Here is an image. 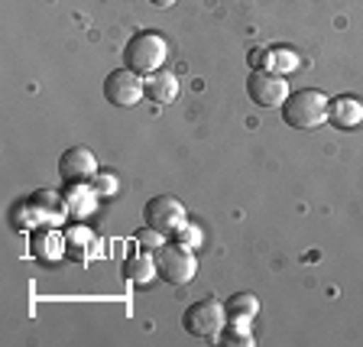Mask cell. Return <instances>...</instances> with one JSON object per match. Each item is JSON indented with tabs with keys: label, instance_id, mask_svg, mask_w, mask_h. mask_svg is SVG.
Wrapping results in <instances>:
<instances>
[{
	"label": "cell",
	"instance_id": "3",
	"mask_svg": "<svg viewBox=\"0 0 363 347\" xmlns=\"http://www.w3.org/2000/svg\"><path fill=\"white\" fill-rule=\"evenodd\" d=\"M152 257H156V276L162 282H169V286H185V282L195 280L198 260L189 243H182V241L162 243V247L152 250Z\"/></svg>",
	"mask_w": 363,
	"mask_h": 347
},
{
	"label": "cell",
	"instance_id": "10",
	"mask_svg": "<svg viewBox=\"0 0 363 347\" xmlns=\"http://www.w3.org/2000/svg\"><path fill=\"white\" fill-rule=\"evenodd\" d=\"M123 272V280L133 282V286H146V282L156 280V257H152L150 250H130L127 260H123L121 266Z\"/></svg>",
	"mask_w": 363,
	"mask_h": 347
},
{
	"label": "cell",
	"instance_id": "5",
	"mask_svg": "<svg viewBox=\"0 0 363 347\" xmlns=\"http://www.w3.org/2000/svg\"><path fill=\"white\" fill-rule=\"evenodd\" d=\"M104 98L113 107H136L140 98H146V78L136 75L133 68H113L104 78Z\"/></svg>",
	"mask_w": 363,
	"mask_h": 347
},
{
	"label": "cell",
	"instance_id": "15",
	"mask_svg": "<svg viewBox=\"0 0 363 347\" xmlns=\"http://www.w3.org/2000/svg\"><path fill=\"white\" fill-rule=\"evenodd\" d=\"M220 344H227V347H230V344H243V347H253V344H257V341L250 338V334H237V328H234V331L227 334V338H220Z\"/></svg>",
	"mask_w": 363,
	"mask_h": 347
},
{
	"label": "cell",
	"instance_id": "12",
	"mask_svg": "<svg viewBox=\"0 0 363 347\" xmlns=\"http://www.w3.org/2000/svg\"><path fill=\"white\" fill-rule=\"evenodd\" d=\"M224 309H227V318H234V321H250V318H257V312H259V299L253 292H234L224 302Z\"/></svg>",
	"mask_w": 363,
	"mask_h": 347
},
{
	"label": "cell",
	"instance_id": "4",
	"mask_svg": "<svg viewBox=\"0 0 363 347\" xmlns=\"http://www.w3.org/2000/svg\"><path fill=\"white\" fill-rule=\"evenodd\" d=\"M224 325H227V309L218 299H198V302H191L189 309H185V315H182V328L198 341L220 338Z\"/></svg>",
	"mask_w": 363,
	"mask_h": 347
},
{
	"label": "cell",
	"instance_id": "16",
	"mask_svg": "<svg viewBox=\"0 0 363 347\" xmlns=\"http://www.w3.org/2000/svg\"><path fill=\"white\" fill-rule=\"evenodd\" d=\"M150 4H152V7H159V10H166V7H172L175 0H150Z\"/></svg>",
	"mask_w": 363,
	"mask_h": 347
},
{
	"label": "cell",
	"instance_id": "14",
	"mask_svg": "<svg viewBox=\"0 0 363 347\" xmlns=\"http://www.w3.org/2000/svg\"><path fill=\"white\" fill-rule=\"evenodd\" d=\"M159 231H152V227H143V231H136V241H140V247H146V250H156V247H162V241H159Z\"/></svg>",
	"mask_w": 363,
	"mask_h": 347
},
{
	"label": "cell",
	"instance_id": "9",
	"mask_svg": "<svg viewBox=\"0 0 363 347\" xmlns=\"http://www.w3.org/2000/svg\"><path fill=\"white\" fill-rule=\"evenodd\" d=\"M328 121L337 130H354L363 123V101L354 98V94H337L328 104Z\"/></svg>",
	"mask_w": 363,
	"mask_h": 347
},
{
	"label": "cell",
	"instance_id": "1",
	"mask_svg": "<svg viewBox=\"0 0 363 347\" xmlns=\"http://www.w3.org/2000/svg\"><path fill=\"white\" fill-rule=\"evenodd\" d=\"M328 104L331 98L318 88L289 91V98L282 101V121L292 130H318L328 121Z\"/></svg>",
	"mask_w": 363,
	"mask_h": 347
},
{
	"label": "cell",
	"instance_id": "7",
	"mask_svg": "<svg viewBox=\"0 0 363 347\" xmlns=\"http://www.w3.org/2000/svg\"><path fill=\"white\" fill-rule=\"evenodd\" d=\"M247 94H250V101L259 107H282V101L289 98V82L282 72L253 68L247 78Z\"/></svg>",
	"mask_w": 363,
	"mask_h": 347
},
{
	"label": "cell",
	"instance_id": "8",
	"mask_svg": "<svg viewBox=\"0 0 363 347\" xmlns=\"http://www.w3.org/2000/svg\"><path fill=\"white\" fill-rule=\"evenodd\" d=\"M98 175V156L88 146H72L59 156V179L65 185H88Z\"/></svg>",
	"mask_w": 363,
	"mask_h": 347
},
{
	"label": "cell",
	"instance_id": "11",
	"mask_svg": "<svg viewBox=\"0 0 363 347\" xmlns=\"http://www.w3.org/2000/svg\"><path fill=\"white\" fill-rule=\"evenodd\" d=\"M146 98L152 101V104H172L175 98H179V78L172 75V72H152L150 78H146Z\"/></svg>",
	"mask_w": 363,
	"mask_h": 347
},
{
	"label": "cell",
	"instance_id": "2",
	"mask_svg": "<svg viewBox=\"0 0 363 347\" xmlns=\"http://www.w3.org/2000/svg\"><path fill=\"white\" fill-rule=\"evenodd\" d=\"M166 55H169V43L152 30L133 33V36L127 39V45H123V65L133 68L136 75H152V72H159L162 62H166Z\"/></svg>",
	"mask_w": 363,
	"mask_h": 347
},
{
	"label": "cell",
	"instance_id": "6",
	"mask_svg": "<svg viewBox=\"0 0 363 347\" xmlns=\"http://www.w3.org/2000/svg\"><path fill=\"white\" fill-rule=\"evenodd\" d=\"M143 221H146V227L159 231V234H175L179 227L189 224V211H185V204L175 195H156L146 202Z\"/></svg>",
	"mask_w": 363,
	"mask_h": 347
},
{
	"label": "cell",
	"instance_id": "13",
	"mask_svg": "<svg viewBox=\"0 0 363 347\" xmlns=\"http://www.w3.org/2000/svg\"><path fill=\"white\" fill-rule=\"evenodd\" d=\"M30 247H33V253H36V260L52 263V260H59V253H62V237L55 234V231H39V234H33Z\"/></svg>",
	"mask_w": 363,
	"mask_h": 347
}]
</instances>
